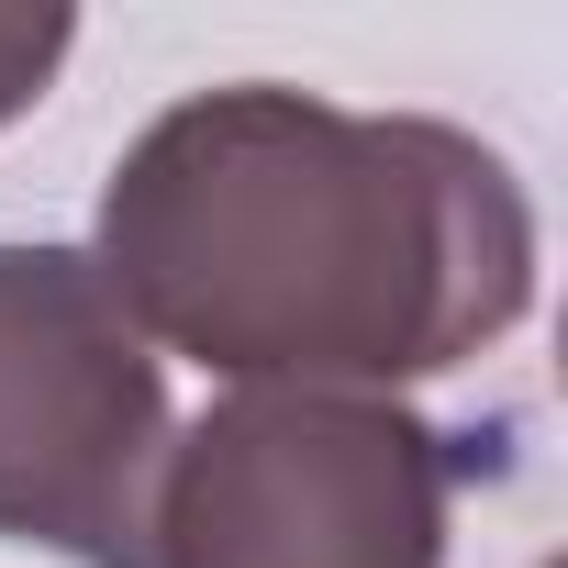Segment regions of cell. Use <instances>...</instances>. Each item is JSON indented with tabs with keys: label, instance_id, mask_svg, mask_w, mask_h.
Returning <instances> with one entry per match:
<instances>
[{
	"label": "cell",
	"instance_id": "cell-1",
	"mask_svg": "<svg viewBox=\"0 0 568 568\" xmlns=\"http://www.w3.org/2000/svg\"><path fill=\"white\" fill-rule=\"evenodd\" d=\"M90 267L145 346L234 390L390 402L535 313V201L457 123L245 79L123 145Z\"/></svg>",
	"mask_w": 568,
	"mask_h": 568
},
{
	"label": "cell",
	"instance_id": "cell-2",
	"mask_svg": "<svg viewBox=\"0 0 568 568\" xmlns=\"http://www.w3.org/2000/svg\"><path fill=\"white\" fill-rule=\"evenodd\" d=\"M468 446L379 390H234L168 468L145 568H446Z\"/></svg>",
	"mask_w": 568,
	"mask_h": 568
},
{
	"label": "cell",
	"instance_id": "cell-3",
	"mask_svg": "<svg viewBox=\"0 0 568 568\" xmlns=\"http://www.w3.org/2000/svg\"><path fill=\"white\" fill-rule=\"evenodd\" d=\"M168 368L79 245H0V535L145 568L168 468Z\"/></svg>",
	"mask_w": 568,
	"mask_h": 568
},
{
	"label": "cell",
	"instance_id": "cell-4",
	"mask_svg": "<svg viewBox=\"0 0 568 568\" xmlns=\"http://www.w3.org/2000/svg\"><path fill=\"white\" fill-rule=\"evenodd\" d=\"M68 45H79L68 12H0V123L45 101V79L68 68Z\"/></svg>",
	"mask_w": 568,
	"mask_h": 568
}]
</instances>
